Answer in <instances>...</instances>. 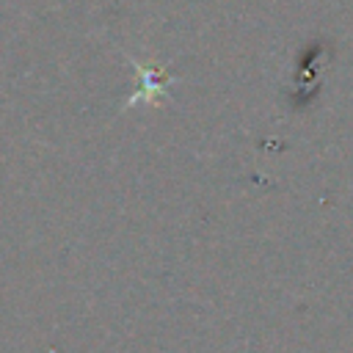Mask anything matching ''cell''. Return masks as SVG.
<instances>
[{
    "label": "cell",
    "mask_w": 353,
    "mask_h": 353,
    "mask_svg": "<svg viewBox=\"0 0 353 353\" xmlns=\"http://www.w3.org/2000/svg\"><path fill=\"white\" fill-rule=\"evenodd\" d=\"M130 61H132V66H135V72H138V91L130 97V102H127L124 108H130V105H135V102L157 105L163 97L168 99V83H174V77H168L165 69H157V66H152V63H141V61H135V58H130Z\"/></svg>",
    "instance_id": "6da1fadb"
}]
</instances>
